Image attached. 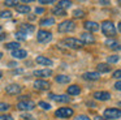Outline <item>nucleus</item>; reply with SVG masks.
<instances>
[{
	"mask_svg": "<svg viewBox=\"0 0 121 120\" xmlns=\"http://www.w3.org/2000/svg\"><path fill=\"white\" fill-rule=\"evenodd\" d=\"M83 80H86V81H96V80H99L100 78V73H98V72H86V73H83Z\"/></svg>",
	"mask_w": 121,
	"mask_h": 120,
	"instance_id": "14",
	"label": "nucleus"
},
{
	"mask_svg": "<svg viewBox=\"0 0 121 120\" xmlns=\"http://www.w3.org/2000/svg\"><path fill=\"white\" fill-rule=\"evenodd\" d=\"M35 61L40 65H44V67H51V65H52V60L46 57V56H37Z\"/></svg>",
	"mask_w": 121,
	"mask_h": 120,
	"instance_id": "17",
	"label": "nucleus"
},
{
	"mask_svg": "<svg viewBox=\"0 0 121 120\" xmlns=\"http://www.w3.org/2000/svg\"><path fill=\"white\" fill-rule=\"evenodd\" d=\"M1 57H3V52H0V59H1Z\"/></svg>",
	"mask_w": 121,
	"mask_h": 120,
	"instance_id": "46",
	"label": "nucleus"
},
{
	"mask_svg": "<svg viewBox=\"0 0 121 120\" xmlns=\"http://www.w3.org/2000/svg\"><path fill=\"white\" fill-rule=\"evenodd\" d=\"M55 81L57 83H68V82H70V77L65 74H57L55 77Z\"/></svg>",
	"mask_w": 121,
	"mask_h": 120,
	"instance_id": "21",
	"label": "nucleus"
},
{
	"mask_svg": "<svg viewBox=\"0 0 121 120\" xmlns=\"http://www.w3.org/2000/svg\"><path fill=\"white\" fill-rule=\"evenodd\" d=\"M21 90H22V88L20 85H17V83H11V85H8L5 88L7 94H9V95H18L21 93Z\"/></svg>",
	"mask_w": 121,
	"mask_h": 120,
	"instance_id": "8",
	"label": "nucleus"
},
{
	"mask_svg": "<svg viewBox=\"0 0 121 120\" xmlns=\"http://www.w3.org/2000/svg\"><path fill=\"white\" fill-rule=\"evenodd\" d=\"M38 104H39V107H42L43 110H46V111H47V110H51V104L47 103V102H43L42 101V102H39Z\"/></svg>",
	"mask_w": 121,
	"mask_h": 120,
	"instance_id": "31",
	"label": "nucleus"
},
{
	"mask_svg": "<svg viewBox=\"0 0 121 120\" xmlns=\"http://www.w3.org/2000/svg\"><path fill=\"white\" fill-rule=\"evenodd\" d=\"M74 120H91L87 115H78V116H76V119Z\"/></svg>",
	"mask_w": 121,
	"mask_h": 120,
	"instance_id": "36",
	"label": "nucleus"
},
{
	"mask_svg": "<svg viewBox=\"0 0 121 120\" xmlns=\"http://www.w3.org/2000/svg\"><path fill=\"white\" fill-rule=\"evenodd\" d=\"M117 30H118V31H120V33H121V21H120V22H118V25H117Z\"/></svg>",
	"mask_w": 121,
	"mask_h": 120,
	"instance_id": "44",
	"label": "nucleus"
},
{
	"mask_svg": "<svg viewBox=\"0 0 121 120\" xmlns=\"http://www.w3.org/2000/svg\"><path fill=\"white\" fill-rule=\"evenodd\" d=\"M63 43L65 44L66 47H69V48H74V50H78V48H81V47L83 46V43H82L79 39L73 38V37L64 38V39H63Z\"/></svg>",
	"mask_w": 121,
	"mask_h": 120,
	"instance_id": "4",
	"label": "nucleus"
},
{
	"mask_svg": "<svg viewBox=\"0 0 121 120\" xmlns=\"http://www.w3.org/2000/svg\"><path fill=\"white\" fill-rule=\"evenodd\" d=\"M50 86H51V83L46 80L34 81V88L37 89V90H47V89H50Z\"/></svg>",
	"mask_w": 121,
	"mask_h": 120,
	"instance_id": "10",
	"label": "nucleus"
},
{
	"mask_svg": "<svg viewBox=\"0 0 121 120\" xmlns=\"http://www.w3.org/2000/svg\"><path fill=\"white\" fill-rule=\"evenodd\" d=\"M17 4L18 3L14 1V0H7V1H4V5H7V7H17Z\"/></svg>",
	"mask_w": 121,
	"mask_h": 120,
	"instance_id": "33",
	"label": "nucleus"
},
{
	"mask_svg": "<svg viewBox=\"0 0 121 120\" xmlns=\"http://www.w3.org/2000/svg\"><path fill=\"white\" fill-rule=\"evenodd\" d=\"M35 13H37V14H42V13H44V8H40V7L35 8Z\"/></svg>",
	"mask_w": 121,
	"mask_h": 120,
	"instance_id": "38",
	"label": "nucleus"
},
{
	"mask_svg": "<svg viewBox=\"0 0 121 120\" xmlns=\"http://www.w3.org/2000/svg\"><path fill=\"white\" fill-rule=\"evenodd\" d=\"M16 10L18 13H21V14H27V13L30 12V7L29 5H24V4H20L16 7Z\"/></svg>",
	"mask_w": 121,
	"mask_h": 120,
	"instance_id": "22",
	"label": "nucleus"
},
{
	"mask_svg": "<svg viewBox=\"0 0 121 120\" xmlns=\"http://www.w3.org/2000/svg\"><path fill=\"white\" fill-rule=\"evenodd\" d=\"M115 89H116V90H121V80L117 81V82L115 83Z\"/></svg>",
	"mask_w": 121,
	"mask_h": 120,
	"instance_id": "41",
	"label": "nucleus"
},
{
	"mask_svg": "<svg viewBox=\"0 0 121 120\" xmlns=\"http://www.w3.org/2000/svg\"><path fill=\"white\" fill-rule=\"evenodd\" d=\"M50 98H52L53 101H56V102H61V103H68V102H70V98H69L68 95H64V94H61V95L50 94Z\"/></svg>",
	"mask_w": 121,
	"mask_h": 120,
	"instance_id": "16",
	"label": "nucleus"
},
{
	"mask_svg": "<svg viewBox=\"0 0 121 120\" xmlns=\"http://www.w3.org/2000/svg\"><path fill=\"white\" fill-rule=\"evenodd\" d=\"M11 17H12L11 10H1L0 12V18H11Z\"/></svg>",
	"mask_w": 121,
	"mask_h": 120,
	"instance_id": "28",
	"label": "nucleus"
},
{
	"mask_svg": "<svg viewBox=\"0 0 121 120\" xmlns=\"http://www.w3.org/2000/svg\"><path fill=\"white\" fill-rule=\"evenodd\" d=\"M73 115H74V111L70 107H61V108L55 111V116L59 117V119H68V117L73 116Z\"/></svg>",
	"mask_w": 121,
	"mask_h": 120,
	"instance_id": "3",
	"label": "nucleus"
},
{
	"mask_svg": "<svg viewBox=\"0 0 121 120\" xmlns=\"http://www.w3.org/2000/svg\"><path fill=\"white\" fill-rule=\"evenodd\" d=\"M35 107V103L30 99H26V101H21L17 103V108L21 110V111H31Z\"/></svg>",
	"mask_w": 121,
	"mask_h": 120,
	"instance_id": "7",
	"label": "nucleus"
},
{
	"mask_svg": "<svg viewBox=\"0 0 121 120\" xmlns=\"http://www.w3.org/2000/svg\"><path fill=\"white\" fill-rule=\"evenodd\" d=\"M95 120H105L104 117H102V116H96L95 117Z\"/></svg>",
	"mask_w": 121,
	"mask_h": 120,
	"instance_id": "45",
	"label": "nucleus"
},
{
	"mask_svg": "<svg viewBox=\"0 0 121 120\" xmlns=\"http://www.w3.org/2000/svg\"><path fill=\"white\" fill-rule=\"evenodd\" d=\"M79 41L83 44H90V43H94L95 42V38H94V35L90 34V33H83V34H81V39H79Z\"/></svg>",
	"mask_w": 121,
	"mask_h": 120,
	"instance_id": "13",
	"label": "nucleus"
},
{
	"mask_svg": "<svg viewBox=\"0 0 121 120\" xmlns=\"http://www.w3.org/2000/svg\"><path fill=\"white\" fill-rule=\"evenodd\" d=\"M1 77H3V74H1V72H0V80H1Z\"/></svg>",
	"mask_w": 121,
	"mask_h": 120,
	"instance_id": "48",
	"label": "nucleus"
},
{
	"mask_svg": "<svg viewBox=\"0 0 121 120\" xmlns=\"http://www.w3.org/2000/svg\"><path fill=\"white\" fill-rule=\"evenodd\" d=\"M5 37H7V34H0V41H1V39H5Z\"/></svg>",
	"mask_w": 121,
	"mask_h": 120,
	"instance_id": "43",
	"label": "nucleus"
},
{
	"mask_svg": "<svg viewBox=\"0 0 121 120\" xmlns=\"http://www.w3.org/2000/svg\"><path fill=\"white\" fill-rule=\"evenodd\" d=\"M57 30L60 31V33H69V31H74V30H76V23H74V21H72V20H65V21H63L61 23H59Z\"/></svg>",
	"mask_w": 121,
	"mask_h": 120,
	"instance_id": "2",
	"label": "nucleus"
},
{
	"mask_svg": "<svg viewBox=\"0 0 121 120\" xmlns=\"http://www.w3.org/2000/svg\"><path fill=\"white\" fill-rule=\"evenodd\" d=\"M102 31L105 37H113L116 35V26L113 25L112 21H103L102 22Z\"/></svg>",
	"mask_w": 121,
	"mask_h": 120,
	"instance_id": "1",
	"label": "nucleus"
},
{
	"mask_svg": "<svg viewBox=\"0 0 121 120\" xmlns=\"http://www.w3.org/2000/svg\"><path fill=\"white\" fill-rule=\"evenodd\" d=\"M0 30H1V25H0Z\"/></svg>",
	"mask_w": 121,
	"mask_h": 120,
	"instance_id": "49",
	"label": "nucleus"
},
{
	"mask_svg": "<svg viewBox=\"0 0 121 120\" xmlns=\"http://www.w3.org/2000/svg\"><path fill=\"white\" fill-rule=\"evenodd\" d=\"M0 120H13L11 115H0Z\"/></svg>",
	"mask_w": 121,
	"mask_h": 120,
	"instance_id": "37",
	"label": "nucleus"
},
{
	"mask_svg": "<svg viewBox=\"0 0 121 120\" xmlns=\"http://www.w3.org/2000/svg\"><path fill=\"white\" fill-rule=\"evenodd\" d=\"M14 37H16V39H18V41H26V34L21 33V31H17V33L14 34Z\"/></svg>",
	"mask_w": 121,
	"mask_h": 120,
	"instance_id": "30",
	"label": "nucleus"
},
{
	"mask_svg": "<svg viewBox=\"0 0 121 120\" xmlns=\"http://www.w3.org/2000/svg\"><path fill=\"white\" fill-rule=\"evenodd\" d=\"M34 76L35 77H50L52 76V69L50 68H46V69H38V70H34Z\"/></svg>",
	"mask_w": 121,
	"mask_h": 120,
	"instance_id": "12",
	"label": "nucleus"
},
{
	"mask_svg": "<svg viewBox=\"0 0 121 120\" xmlns=\"http://www.w3.org/2000/svg\"><path fill=\"white\" fill-rule=\"evenodd\" d=\"M37 39L39 43H48L52 39V33L48 30H39L37 34Z\"/></svg>",
	"mask_w": 121,
	"mask_h": 120,
	"instance_id": "5",
	"label": "nucleus"
},
{
	"mask_svg": "<svg viewBox=\"0 0 121 120\" xmlns=\"http://www.w3.org/2000/svg\"><path fill=\"white\" fill-rule=\"evenodd\" d=\"M117 104H118V107H121V102H118V103H117Z\"/></svg>",
	"mask_w": 121,
	"mask_h": 120,
	"instance_id": "47",
	"label": "nucleus"
},
{
	"mask_svg": "<svg viewBox=\"0 0 121 120\" xmlns=\"http://www.w3.org/2000/svg\"><path fill=\"white\" fill-rule=\"evenodd\" d=\"M21 117H22V119H25V120H31L33 119V116H31V115H29V114H24Z\"/></svg>",
	"mask_w": 121,
	"mask_h": 120,
	"instance_id": "39",
	"label": "nucleus"
},
{
	"mask_svg": "<svg viewBox=\"0 0 121 120\" xmlns=\"http://www.w3.org/2000/svg\"><path fill=\"white\" fill-rule=\"evenodd\" d=\"M73 16H74L76 18H82V17L85 16V12H83L82 9H76V10L73 12Z\"/></svg>",
	"mask_w": 121,
	"mask_h": 120,
	"instance_id": "29",
	"label": "nucleus"
},
{
	"mask_svg": "<svg viewBox=\"0 0 121 120\" xmlns=\"http://www.w3.org/2000/svg\"><path fill=\"white\" fill-rule=\"evenodd\" d=\"M72 5V1H68V0H61V1H59L57 7L63 8V9H65V8H69Z\"/></svg>",
	"mask_w": 121,
	"mask_h": 120,
	"instance_id": "27",
	"label": "nucleus"
},
{
	"mask_svg": "<svg viewBox=\"0 0 121 120\" xmlns=\"http://www.w3.org/2000/svg\"><path fill=\"white\" fill-rule=\"evenodd\" d=\"M112 77L116 78V80H121V69L115 70V72H113V74H112Z\"/></svg>",
	"mask_w": 121,
	"mask_h": 120,
	"instance_id": "34",
	"label": "nucleus"
},
{
	"mask_svg": "<svg viewBox=\"0 0 121 120\" xmlns=\"http://www.w3.org/2000/svg\"><path fill=\"white\" fill-rule=\"evenodd\" d=\"M105 44L112 50H121V44L117 43L115 39H107V41H105Z\"/></svg>",
	"mask_w": 121,
	"mask_h": 120,
	"instance_id": "20",
	"label": "nucleus"
},
{
	"mask_svg": "<svg viewBox=\"0 0 121 120\" xmlns=\"http://www.w3.org/2000/svg\"><path fill=\"white\" fill-rule=\"evenodd\" d=\"M66 93L69 95H78L81 93V88L78 85H69V88L66 89Z\"/></svg>",
	"mask_w": 121,
	"mask_h": 120,
	"instance_id": "19",
	"label": "nucleus"
},
{
	"mask_svg": "<svg viewBox=\"0 0 121 120\" xmlns=\"http://www.w3.org/2000/svg\"><path fill=\"white\" fill-rule=\"evenodd\" d=\"M5 48L7 50H12V51L18 50L20 48V43H18V42H8V43L5 44Z\"/></svg>",
	"mask_w": 121,
	"mask_h": 120,
	"instance_id": "25",
	"label": "nucleus"
},
{
	"mask_svg": "<svg viewBox=\"0 0 121 120\" xmlns=\"http://www.w3.org/2000/svg\"><path fill=\"white\" fill-rule=\"evenodd\" d=\"M12 56L14 59H25L27 56V51L26 50H22V48L14 50V51H12Z\"/></svg>",
	"mask_w": 121,
	"mask_h": 120,
	"instance_id": "15",
	"label": "nucleus"
},
{
	"mask_svg": "<svg viewBox=\"0 0 121 120\" xmlns=\"http://www.w3.org/2000/svg\"><path fill=\"white\" fill-rule=\"evenodd\" d=\"M98 70H99L100 73H108L111 70V67L108 64H105V63H100V64H98Z\"/></svg>",
	"mask_w": 121,
	"mask_h": 120,
	"instance_id": "24",
	"label": "nucleus"
},
{
	"mask_svg": "<svg viewBox=\"0 0 121 120\" xmlns=\"http://www.w3.org/2000/svg\"><path fill=\"white\" fill-rule=\"evenodd\" d=\"M92 97H94V99H96V101H108V99H111V94L108 93V91H95L94 94H92Z\"/></svg>",
	"mask_w": 121,
	"mask_h": 120,
	"instance_id": "9",
	"label": "nucleus"
},
{
	"mask_svg": "<svg viewBox=\"0 0 121 120\" xmlns=\"http://www.w3.org/2000/svg\"><path fill=\"white\" fill-rule=\"evenodd\" d=\"M52 13H53V14H56V16H65L66 14L65 9H63V8H60V7H55L52 9Z\"/></svg>",
	"mask_w": 121,
	"mask_h": 120,
	"instance_id": "26",
	"label": "nucleus"
},
{
	"mask_svg": "<svg viewBox=\"0 0 121 120\" xmlns=\"http://www.w3.org/2000/svg\"><path fill=\"white\" fill-rule=\"evenodd\" d=\"M40 4H53V0H40Z\"/></svg>",
	"mask_w": 121,
	"mask_h": 120,
	"instance_id": "40",
	"label": "nucleus"
},
{
	"mask_svg": "<svg viewBox=\"0 0 121 120\" xmlns=\"http://www.w3.org/2000/svg\"><path fill=\"white\" fill-rule=\"evenodd\" d=\"M40 26H52L55 25V18L53 17H48V18H43L40 20Z\"/></svg>",
	"mask_w": 121,
	"mask_h": 120,
	"instance_id": "23",
	"label": "nucleus"
},
{
	"mask_svg": "<svg viewBox=\"0 0 121 120\" xmlns=\"http://www.w3.org/2000/svg\"><path fill=\"white\" fill-rule=\"evenodd\" d=\"M118 59H120V57H118L117 55H112V56H108L107 61L112 64V63H117V61H118Z\"/></svg>",
	"mask_w": 121,
	"mask_h": 120,
	"instance_id": "32",
	"label": "nucleus"
},
{
	"mask_svg": "<svg viewBox=\"0 0 121 120\" xmlns=\"http://www.w3.org/2000/svg\"><path fill=\"white\" fill-rule=\"evenodd\" d=\"M99 4H102V5H108V4H111L109 1H99Z\"/></svg>",
	"mask_w": 121,
	"mask_h": 120,
	"instance_id": "42",
	"label": "nucleus"
},
{
	"mask_svg": "<svg viewBox=\"0 0 121 120\" xmlns=\"http://www.w3.org/2000/svg\"><path fill=\"white\" fill-rule=\"evenodd\" d=\"M20 31L24 34H27V33H34L35 31V26L34 25H30V23H22L20 26Z\"/></svg>",
	"mask_w": 121,
	"mask_h": 120,
	"instance_id": "18",
	"label": "nucleus"
},
{
	"mask_svg": "<svg viewBox=\"0 0 121 120\" xmlns=\"http://www.w3.org/2000/svg\"><path fill=\"white\" fill-rule=\"evenodd\" d=\"M121 110L120 108H107L104 110V119H120Z\"/></svg>",
	"mask_w": 121,
	"mask_h": 120,
	"instance_id": "6",
	"label": "nucleus"
},
{
	"mask_svg": "<svg viewBox=\"0 0 121 120\" xmlns=\"http://www.w3.org/2000/svg\"><path fill=\"white\" fill-rule=\"evenodd\" d=\"M120 5H121V1H120Z\"/></svg>",
	"mask_w": 121,
	"mask_h": 120,
	"instance_id": "50",
	"label": "nucleus"
},
{
	"mask_svg": "<svg viewBox=\"0 0 121 120\" xmlns=\"http://www.w3.org/2000/svg\"><path fill=\"white\" fill-rule=\"evenodd\" d=\"M83 26H85V29H86L90 34H91L92 31H98V30H99V23L95 22V21H86Z\"/></svg>",
	"mask_w": 121,
	"mask_h": 120,
	"instance_id": "11",
	"label": "nucleus"
},
{
	"mask_svg": "<svg viewBox=\"0 0 121 120\" xmlns=\"http://www.w3.org/2000/svg\"><path fill=\"white\" fill-rule=\"evenodd\" d=\"M9 104L8 103H0V112H4L7 111V110H9Z\"/></svg>",
	"mask_w": 121,
	"mask_h": 120,
	"instance_id": "35",
	"label": "nucleus"
}]
</instances>
